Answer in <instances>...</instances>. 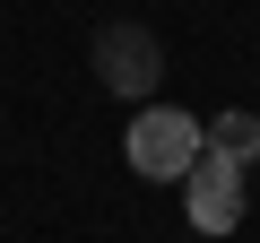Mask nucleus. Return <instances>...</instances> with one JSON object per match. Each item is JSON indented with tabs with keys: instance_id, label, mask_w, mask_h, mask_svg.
Wrapping results in <instances>:
<instances>
[{
	"instance_id": "1",
	"label": "nucleus",
	"mask_w": 260,
	"mask_h": 243,
	"mask_svg": "<svg viewBox=\"0 0 260 243\" xmlns=\"http://www.w3.org/2000/svg\"><path fill=\"white\" fill-rule=\"evenodd\" d=\"M87 61H95V87H104V96H121V104H148V96H156V78H165V44H156L139 18L95 26Z\"/></svg>"
},
{
	"instance_id": "3",
	"label": "nucleus",
	"mask_w": 260,
	"mask_h": 243,
	"mask_svg": "<svg viewBox=\"0 0 260 243\" xmlns=\"http://www.w3.org/2000/svg\"><path fill=\"white\" fill-rule=\"evenodd\" d=\"M182 208H191L200 234H234V226H243V165L217 157V148H200L191 174H182Z\"/></svg>"
},
{
	"instance_id": "4",
	"label": "nucleus",
	"mask_w": 260,
	"mask_h": 243,
	"mask_svg": "<svg viewBox=\"0 0 260 243\" xmlns=\"http://www.w3.org/2000/svg\"><path fill=\"white\" fill-rule=\"evenodd\" d=\"M208 148H217V157H234V165H260V113H243V104H234V113H217V122H208Z\"/></svg>"
},
{
	"instance_id": "2",
	"label": "nucleus",
	"mask_w": 260,
	"mask_h": 243,
	"mask_svg": "<svg viewBox=\"0 0 260 243\" xmlns=\"http://www.w3.org/2000/svg\"><path fill=\"white\" fill-rule=\"evenodd\" d=\"M200 148H208V131H200L182 104H148V113H130V139H121L130 174H148V183H182Z\"/></svg>"
}]
</instances>
